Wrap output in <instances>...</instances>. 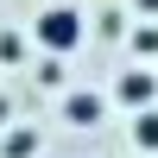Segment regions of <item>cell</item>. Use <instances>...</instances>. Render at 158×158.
Returning <instances> with one entry per match:
<instances>
[{"label":"cell","mask_w":158,"mask_h":158,"mask_svg":"<svg viewBox=\"0 0 158 158\" xmlns=\"http://www.w3.org/2000/svg\"><path fill=\"white\" fill-rule=\"evenodd\" d=\"M32 32H38V44H44L51 57H70V51L82 44V13L76 6H44Z\"/></svg>","instance_id":"1"},{"label":"cell","mask_w":158,"mask_h":158,"mask_svg":"<svg viewBox=\"0 0 158 158\" xmlns=\"http://www.w3.org/2000/svg\"><path fill=\"white\" fill-rule=\"evenodd\" d=\"M63 120H70V127H95L101 120V95H89V89L63 95Z\"/></svg>","instance_id":"2"},{"label":"cell","mask_w":158,"mask_h":158,"mask_svg":"<svg viewBox=\"0 0 158 158\" xmlns=\"http://www.w3.org/2000/svg\"><path fill=\"white\" fill-rule=\"evenodd\" d=\"M114 95L139 108V101H152V95H158V76H152V70H127L120 82H114Z\"/></svg>","instance_id":"3"},{"label":"cell","mask_w":158,"mask_h":158,"mask_svg":"<svg viewBox=\"0 0 158 158\" xmlns=\"http://www.w3.org/2000/svg\"><path fill=\"white\" fill-rule=\"evenodd\" d=\"M0 158H38V133L32 127H13V133L0 139Z\"/></svg>","instance_id":"4"},{"label":"cell","mask_w":158,"mask_h":158,"mask_svg":"<svg viewBox=\"0 0 158 158\" xmlns=\"http://www.w3.org/2000/svg\"><path fill=\"white\" fill-rule=\"evenodd\" d=\"M133 146L139 152H158V108H139L133 114Z\"/></svg>","instance_id":"5"},{"label":"cell","mask_w":158,"mask_h":158,"mask_svg":"<svg viewBox=\"0 0 158 158\" xmlns=\"http://www.w3.org/2000/svg\"><path fill=\"white\" fill-rule=\"evenodd\" d=\"M0 63H13V70L25 63V38L19 32H0Z\"/></svg>","instance_id":"6"},{"label":"cell","mask_w":158,"mask_h":158,"mask_svg":"<svg viewBox=\"0 0 158 158\" xmlns=\"http://www.w3.org/2000/svg\"><path fill=\"white\" fill-rule=\"evenodd\" d=\"M133 51H139V57H158V25H152V19L133 32Z\"/></svg>","instance_id":"7"},{"label":"cell","mask_w":158,"mask_h":158,"mask_svg":"<svg viewBox=\"0 0 158 158\" xmlns=\"http://www.w3.org/2000/svg\"><path fill=\"white\" fill-rule=\"evenodd\" d=\"M133 6H139V13H146V19L158 25V0H133Z\"/></svg>","instance_id":"8"}]
</instances>
